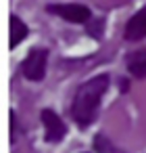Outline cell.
Masks as SVG:
<instances>
[{"label":"cell","instance_id":"cell-1","mask_svg":"<svg viewBox=\"0 0 146 153\" xmlns=\"http://www.w3.org/2000/svg\"><path fill=\"white\" fill-rule=\"evenodd\" d=\"M109 84H111V76L98 74V76L90 78L88 82H84L75 90V97L71 103V117L77 126L86 128L96 120L100 101H102L104 92L109 90Z\"/></svg>","mask_w":146,"mask_h":153},{"label":"cell","instance_id":"cell-2","mask_svg":"<svg viewBox=\"0 0 146 153\" xmlns=\"http://www.w3.org/2000/svg\"><path fill=\"white\" fill-rule=\"evenodd\" d=\"M48 65V51L46 48H32L21 63V74L29 82H42L46 76Z\"/></svg>","mask_w":146,"mask_h":153},{"label":"cell","instance_id":"cell-3","mask_svg":"<svg viewBox=\"0 0 146 153\" xmlns=\"http://www.w3.org/2000/svg\"><path fill=\"white\" fill-rule=\"evenodd\" d=\"M46 11L54 17H61L69 23H90L92 21V11L86 4L79 2H65V4H48Z\"/></svg>","mask_w":146,"mask_h":153},{"label":"cell","instance_id":"cell-4","mask_svg":"<svg viewBox=\"0 0 146 153\" xmlns=\"http://www.w3.org/2000/svg\"><path fill=\"white\" fill-rule=\"evenodd\" d=\"M40 120H42L44 130H46V140H48V143H61L63 136L67 134V126H65V122L61 120V115L54 113L52 109H42Z\"/></svg>","mask_w":146,"mask_h":153},{"label":"cell","instance_id":"cell-5","mask_svg":"<svg viewBox=\"0 0 146 153\" xmlns=\"http://www.w3.org/2000/svg\"><path fill=\"white\" fill-rule=\"evenodd\" d=\"M123 38L127 42H140L146 38V7H142L140 11H136L127 19L125 30H123Z\"/></svg>","mask_w":146,"mask_h":153},{"label":"cell","instance_id":"cell-6","mask_svg":"<svg viewBox=\"0 0 146 153\" xmlns=\"http://www.w3.org/2000/svg\"><path fill=\"white\" fill-rule=\"evenodd\" d=\"M125 67H127V71H129L134 78L144 80V78H146V48L131 51V53L125 57Z\"/></svg>","mask_w":146,"mask_h":153},{"label":"cell","instance_id":"cell-7","mask_svg":"<svg viewBox=\"0 0 146 153\" xmlns=\"http://www.w3.org/2000/svg\"><path fill=\"white\" fill-rule=\"evenodd\" d=\"M29 36V27H27V23L21 19V17H17V15H11V51H15L25 38Z\"/></svg>","mask_w":146,"mask_h":153},{"label":"cell","instance_id":"cell-8","mask_svg":"<svg viewBox=\"0 0 146 153\" xmlns=\"http://www.w3.org/2000/svg\"><path fill=\"white\" fill-rule=\"evenodd\" d=\"M94 145H96V151H98V153H111V151H113V147H111L109 138H106V136H102V134H98V136H96Z\"/></svg>","mask_w":146,"mask_h":153},{"label":"cell","instance_id":"cell-9","mask_svg":"<svg viewBox=\"0 0 146 153\" xmlns=\"http://www.w3.org/2000/svg\"><path fill=\"white\" fill-rule=\"evenodd\" d=\"M11 128H13V132H11V140L15 143V136H17V115H15V111H11Z\"/></svg>","mask_w":146,"mask_h":153},{"label":"cell","instance_id":"cell-10","mask_svg":"<svg viewBox=\"0 0 146 153\" xmlns=\"http://www.w3.org/2000/svg\"><path fill=\"white\" fill-rule=\"evenodd\" d=\"M119 86H121V90H123V92H125V90H127V82H125V80H123V82H121V84H119Z\"/></svg>","mask_w":146,"mask_h":153}]
</instances>
